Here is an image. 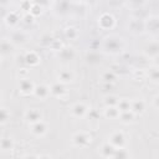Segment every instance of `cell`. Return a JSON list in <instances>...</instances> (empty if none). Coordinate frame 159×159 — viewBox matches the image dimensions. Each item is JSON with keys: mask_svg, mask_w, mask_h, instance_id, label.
Listing matches in <instances>:
<instances>
[{"mask_svg": "<svg viewBox=\"0 0 159 159\" xmlns=\"http://www.w3.org/2000/svg\"><path fill=\"white\" fill-rule=\"evenodd\" d=\"M98 25L102 30H111L116 25V19L113 17V15L104 12L98 17Z\"/></svg>", "mask_w": 159, "mask_h": 159, "instance_id": "5", "label": "cell"}, {"mask_svg": "<svg viewBox=\"0 0 159 159\" xmlns=\"http://www.w3.org/2000/svg\"><path fill=\"white\" fill-rule=\"evenodd\" d=\"M114 150H116V148L111 144V143H103L102 145H101V148H99V154H101V157H103V158H113V154H114Z\"/></svg>", "mask_w": 159, "mask_h": 159, "instance_id": "16", "label": "cell"}, {"mask_svg": "<svg viewBox=\"0 0 159 159\" xmlns=\"http://www.w3.org/2000/svg\"><path fill=\"white\" fill-rule=\"evenodd\" d=\"M10 41L12 45H22L27 41V35L24 31H12L10 35Z\"/></svg>", "mask_w": 159, "mask_h": 159, "instance_id": "15", "label": "cell"}, {"mask_svg": "<svg viewBox=\"0 0 159 159\" xmlns=\"http://www.w3.org/2000/svg\"><path fill=\"white\" fill-rule=\"evenodd\" d=\"M108 143H111L114 148H122L125 144V135L120 130H114L108 137Z\"/></svg>", "mask_w": 159, "mask_h": 159, "instance_id": "4", "label": "cell"}, {"mask_svg": "<svg viewBox=\"0 0 159 159\" xmlns=\"http://www.w3.org/2000/svg\"><path fill=\"white\" fill-rule=\"evenodd\" d=\"M118 118L120 119L122 123H132L135 118V114L129 109V111H125V112H120Z\"/></svg>", "mask_w": 159, "mask_h": 159, "instance_id": "23", "label": "cell"}, {"mask_svg": "<svg viewBox=\"0 0 159 159\" xmlns=\"http://www.w3.org/2000/svg\"><path fill=\"white\" fill-rule=\"evenodd\" d=\"M103 47L107 51L112 52V53H117V52H119L123 48V41H122L120 37L114 36V35H111V36H107L104 39Z\"/></svg>", "mask_w": 159, "mask_h": 159, "instance_id": "1", "label": "cell"}, {"mask_svg": "<svg viewBox=\"0 0 159 159\" xmlns=\"http://www.w3.org/2000/svg\"><path fill=\"white\" fill-rule=\"evenodd\" d=\"M24 118L29 124H32L42 119V112L39 108H27L24 113Z\"/></svg>", "mask_w": 159, "mask_h": 159, "instance_id": "8", "label": "cell"}, {"mask_svg": "<svg viewBox=\"0 0 159 159\" xmlns=\"http://www.w3.org/2000/svg\"><path fill=\"white\" fill-rule=\"evenodd\" d=\"M129 29L133 32H142L144 30V22H139L138 20H133L129 24Z\"/></svg>", "mask_w": 159, "mask_h": 159, "instance_id": "28", "label": "cell"}, {"mask_svg": "<svg viewBox=\"0 0 159 159\" xmlns=\"http://www.w3.org/2000/svg\"><path fill=\"white\" fill-rule=\"evenodd\" d=\"M102 61V56L96 52V51H91V52H87L86 55V62L89 63V65H98L101 63Z\"/></svg>", "mask_w": 159, "mask_h": 159, "instance_id": "21", "label": "cell"}, {"mask_svg": "<svg viewBox=\"0 0 159 159\" xmlns=\"http://www.w3.org/2000/svg\"><path fill=\"white\" fill-rule=\"evenodd\" d=\"M14 139L11 137H1L0 138V150L1 152H10L14 149Z\"/></svg>", "mask_w": 159, "mask_h": 159, "instance_id": "17", "label": "cell"}, {"mask_svg": "<svg viewBox=\"0 0 159 159\" xmlns=\"http://www.w3.org/2000/svg\"><path fill=\"white\" fill-rule=\"evenodd\" d=\"M1 56H2V55H1V53H0V62H1Z\"/></svg>", "mask_w": 159, "mask_h": 159, "instance_id": "41", "label": "cell"}, {"mask_svg": "<svg viewBox=\"0 0 159 159\" xmlns=\"http://www.w3.org/2000/svg\"><path fill=\"white\" fill-rule=\"evenodd\" d=\"M148 76H149V80H150L153 83H157V82H158V78H159L158 68H157V67H153V68H150V70H149V73H148Z\"/></svg>", "mask_w": 159, "mask_h": 159, "instance_id": "33", "label": "cell"}, {"mask_svg": "<svg viewBox=\"0 0 159 159\" xmlns=\"http://www.w3.org/2000/svg\"><path fill=\"white\" fill-rule=\"evenodd\" d=\"M11 48H12V42H11L10 40H7V39L0 40V53H1V55H7V53H10Z\"/></svg>", "mask_w": 159, "mask_h": 159, "instance_id": "22", "label": "cell"}, {"mask_svg": "<svg viewBox=\"0 0 159 159\" xmlns=\"http://www.w3.org/2000/svg\"><path fill=\"white\" fill-rule=\"evenodd\" d=\"M93 140V137L88 132H77L72 135V144L77 148H86Z\"/></svg>", "mask_w": 159, "mask_h": 159, "instance_id": "2", "label": "cell"}, {"mask_svg": "<svg viewBox=\"0 0 159 159\" xmlns=\"http://www.w3.org/2000/svg\"><path fill=\"white\" fill-rule=\"evenodd\" d=\"M88 111V107L83 103V102H77L75 103L72 107H71V114L75 117V118H82L86 116Z\"/></svg>", "mask_w": 159, "mask_h": 159, "instance_id": "11", "label": "cell"}, {"mask_svg": "<svg viewBox=\"0 0 159 159\" xmlns=\"http://www.w3.org/2000/svg\"><path fill=\"white\" fill-rule=\"evenodd\" d=\"M145 108H147V104H145V102L142 98H135V99L130 101V111L135 116L143 114L145 112Z\"/></svg>", "mask_w": 159, "mask_h": 159, "instance_id": "12", "label": "cell"}, {"mask_svg": "<svg viewBox=\"0 0 159 159\" xmlns=\"http://www.w3.org/2000/svg\"><path fill=\"white\" fill-rule=\"evenodd\" d=\"M57 80H58V82H62L65 84L71 83L75 80V73L71 70H67V68L66 70H61L57 73Z\"/></svg>", "mask_w": 159, "mask_h": 159, "instance_id": "14", "label": "cell"}, {"mask_svg": "<svg viewBox=\"0 0 159 159\" xmlns=\"http://www.w3.org/2000/svg\"><path fill=\"white\" fill-rule=\"evenodd\" d=\"M34 17H35V16H32V15L29 12V14H26V15L24 16V21H25L26 24H32V22H34Z\"/></svg>", "mask_w": 159, "mask_h": 159, "instance_id": "38", "label": "cell"}, {"mask_svg": "<svg viewBox=\"0 0 159 159\" xmlns=\"http://www.w3.org/2000/svg\"><path fill=\"white\" fill-rule=\"evenodd\" d=\"M116 80H117V75L113 71H109L108 70V71H106V72L102 73V81L104 83H113Z\"/></svg>", "mask_w": 159, "mask_h": 159, "instance_id": "25", "label": "cell"}, {"mask_svg": "<svg viewBox=\"0 0 159 159\" xmlns=\"http://www.w3.org/2000/svg\"><path fill=\"white\" fill-rule=\"evenodd\" d=\"M68 93L66 84L62 82H55L50 86V94L56 97V98H63Z\"/></svg>", "mask_w": 159, "mask_h": 159, "instance_id": "7", "label": "cell"}, {"mask_svg": "<svg viewBox=\"0 0 159 159\" xmlns=\"http://www.w3.org/2000/svg\"><path fill=\"white\" fill-rule=\"evenodd\" d=\"M19 16H17V14L16 12H14V11H11V12H9L6 16H5V22H6V25H9V26H15L17 22H19Z\"/></svg>", "mask_w": 159, "mask_h": 159, "instance_id": "24", "label": "cell"}, {"mask_svg": "<svg viewBox=\"0 0 159 159\" xmlns=\"http://www.w3.org/2000/svg\"><path fill=\"white\" fill-rule=\"evenodd\" d=\"M129 157H130V154H129V152L127 149H124V147L116 148L114 154H113V158H119V159H122V158H129Z\"/></svg>", "mask_w": 159, "mask_h": 159, "instance_id": "29", "label": "cell"}, {"mask_svg": "<svg viewBox=\"0 0 159 159\" xmlns=\"http://www.w3.org/2000/svg\"><path fill=\"white\" fill-rule=\"evenodd\" d=\"M86 116L88 117V120L89 122H97L99 119V112L96 111V109H88Z\"/></svg>", "mask_w": 159, "mask_h": 159, "instance_id": "31", "label": "cell"}, {"mask_svg": "<svg viewBox=\"0 0 159 159\" xmlns=\"http://www.w3.org/2000/svg\"><path fill=\"white\" fill-rule=\"evenodd\" d=\"M32 2L31 0H21L20 1V7L21 10H25V11H30V7H31Z\"/></svg>", "mask_w": 159, "mask_h": 159, "instance_id": "36", "label": "cell"}, {"mask_svg": "<svg viewBox=\"0 0 159 159\" xmlns=\"http://www.w3.org/2000/svg\"><path fill=\"white\" fill-rule=\"evenodd\" d=\"M117 108L119 109V112L129 111V109H130V101H129L128 98L118 99V102H117Z\"/></svg>", "mask_w": 159, "mask_h": 159, "instance_id": "26", "label": "cell"}, {"mask_svg": "<svg viewBox=\"0 0 159 159\" xmlns=\"http://www.w3.org/2000/svg\"><path fill=\"white\" fill-rule=\"evenodd\" d=\"M19 92L24 96H29V94H32L34 93V88H35V83L29 80L27 77L26 78H20L19 81Z\"/></svg>", "mask_w": 159, "mask_h": 159, "instance_id": "6", "label": "cell"}, {"mask_svg": "<svg viewBox=\"0 0 159 159\" xmlns=\"http://www.w3.org/2000/svg\"><path fill=\"white\" fill-rule=\"evenodd\" d=\"M65 36H66L67 39H70V40H75V39H77V36H78V31H77V29L70 26V27H67V29L65 30Z\"/></svg>", "mask_w": 159, "mask_h": 159, "instance_id": "30", "label": "cell"}, {"mask_svg": "<svg viewBox=\"0 0 159 159\" xmlns=\"http://www.w3.org/2000/svg\"><path fill=\"white\" fill-rule=\"evenodd\" d=\"M117 102H118V97L113 94H109L104 98V106H117Z\"/></svg>", "mask_w": 159, "mask_h": 159, "instance_id": "34", "label": "cell"}, {"mask_svg": "<svg viewBox=\"0 0 159 159\" xmlns=\"http://www.w3.org/2000/svg\"><path fill=\"white\" fill-rule=\"evenodd\" d=\"M30 130L36 137H43L47 133V124L41 119L39 122H35V123L30 124Z\"/></svg>", "mask_w": 159, "mask_h": 159, "instance_id": "9", "label": "cell"}, {"mask_svg": "<svg viewBox=\"0 0 159 159\" xmlns=\"http://www.w3.org/2000/svg\"><path fill=\"white\" fill-rule=\"evenodd\" d=\"M24 60H25V65L30 66V67H34V66H37L41 61L40 56L37 52L35 51H27L24 53Z\"/></svg>", "mask_w": 159, "mask_h": 159, "instance_id": "13", "label": "cell"}, {"mask_svg": "<svg viewBox=\"0 0 159 159\" xmlns=\"http://www.w3.org/2000/svg\"><path fill=\"white\" fill-rule=\"evenodd\" d=\"M32 16H39V15H41V12H42V6H40L39 4H35V2H32V5H31V7H30V11H29Z\"/></svg>", "mask_w": 159, "mask_h": 159, "instance_id": "32", "label": "cell"}, {"mask_svg": "<svg viewBox=\"0 0 159 159\" xmlns=\"http://www.w3.org/2000/svg\"><path fill=\"white\" fill-rule=\"evenodd\" d=\"M119 113H120V112H119V109L117 108V106H106L104 112H103L104 117L108 118V119H118Z\"/></svg>", "mask_w": 159, "mask_h": 159, "instance_id": "18", "label": "cell"}, {"mask_svg": "<svg viewBox=\"0 0 159 159\" xmlns=\"http://www.w3.org/2000/svg\"><path fill=\"white\" fill-rule=\"evenodd\" d=\"M158 17L157 16H152L150 19H148V21L144 22V29H148V31H150L152 34H157L158 32Z\"/></svg>", "mask_w": 159, "mask_h": 159, "instance_id": "19", "label": "cell"}, {"mask_svg": "<svg viewBox=\"0 0 159 159\" xmlns=\"http://www.w3.org/2000/svg\"><path fill=\"white\" fill-rule=\"evenodd\" d=\"M53 40H55V39L47 34V35H45V36L41 39V45H43V46H50Z\"/></svg>", "mask_w": 159, "mask_h": 159, "instance_id": "35", "label": "cell"}, {"mask_svg": "<svg viewBox=\"0 0 159 159\" xmlns=\"http://www.w3.org/2000/svg\"><path fill=\"white\" fill-rule=\"evenodd\" d=\"M32 94H34L36 98H39V99H41V101H45V99H47L48 96H50V86L43 84V83L37 84V86H35Z\"/></svg>", "mask_w": 159, "mask_h": 159, "instance_id": "10", "label": "cell"}, {"mask_svg": "<svg viewBox=\"0 0 159 159\" xmlns=\"http://www.w3.org/2000/svg\"><path fill=\"white\" fill-rule=\"evenodd\" d=\"M10 117H11L10 111L5 107H0V124L7 123L10 120Z\"/></svg>", "mask_w": 159, "mask_h": 159, "instance_id": "27", "label": "cell"}, {"mask_svg": "<svg viewBox=\"0 0 159 159\" xmlns=\"http://www.w3.org/2000/svg\"><path fill=\"white\" fill-rule=\"evenodd\" d=\"M0 101H1V93H0Z\"/></svg>", "mask_w": 159, "mask_h": 159, "instance_id": "42", "label": "cell"}, {"mask_svg": "<svg viewBox=\"0 0 159 159\" xmlns=\"http://www.w3.org/2000/svg\"><path fill=\"white\" fill-rule=\"evenodd\" d=\"M145 53L147 56H149L150 58H155L159 53V46H158V42L157 41H152L149 42V45L145 47Z\"/></svg>", "mask_w": 159, "mask_h": 159, "instance_id": "20", "label": "cell"}, {"mask_svg": "<svg viewBox=\"0 0 159 159\" xmlns=\"http://www.w3.org/2000/svg\"><path fill=\"white\" fill-rule=\"evenodd\" d=\"M57 57H58L60 61H62V62H71V61L76 57V51H75L73 47L62 46V47L57 51Z\"/></svg>", "mask_w": 159, "mask_h": 159, "instance_id": "3", "label": "cell"}, {"mask_svg": "<svg viewBox=\"0 0 159 159\" xmlns=\"http://www.w3.org/2000/svg\"><path fill=\"white\" fill-rule=\"evenodd\" d=\"M35 4H39L40 6H47L50 4V0H34Z\"/></svg>", "mask_w": 159, "mask_h": 159, "instance_id": "39", "label": "cell"}, {"mask_svg": "<svg viewBox=\"0 0 159 159\" xmlns=\"http://www.w3.org/2000/svg\"><path fill=\"white\" fill-rule=\"evenodd\" d=\"M159 96H154V98H153V107L155 108V109H158L159 108Z\"/></svg>", "mask_w": 159, "mask_h": 159, "instance_id": "40", "label": "cell"}, {"mask_svg": "<svg viewBox=\"0 0 159 159\" xmlns=\"http://www.w3.org/2000/svg\"><path fill=\"white\" fill-rule=\"evenodd\" d=\"M27 75H29V70H27V68H25V67H20V68H19V71H17V77H20V78H26Z\"/></svg>", "mask_w": 159, "mask_h": 159, "instance_id": "37", "label": "cell"}]
</instances>
